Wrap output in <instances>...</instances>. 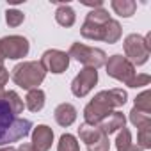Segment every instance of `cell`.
Wrapping results in <instances>:
<instances>
[{"label":"cell","instance_id":"6da1fadb","mask_svg":"<svg viewBox=\"0 0 151 151\" xmlns=\"http://www.w3.org/2000/svg\"><path fill=\"white\" fill-rule=\"evenodd\" d=\"M128 100V94L124 89H109L100 91L84 109V123L89 124H100L109 114H112L116 109L123 107Z\"/></svg>","mask_w":151,"mask_h":151},{"label":"cell","instance_id":"7a4b0ae2","mask_svg":"<svg viewBox=\"0 0 151 151\" xmlns=\"http://www.w3.org/2000/svg\"><path fill=\"white\" fill-rule=\"evenodd\" d=\"M32 123L20 116H14L9 105L0 100V146L18 142L30 133Z\"/></svg>","mask_w":151,"mask_h":151},{"label":"cell","instance_id":"3957f363","mask_svg":"<svg viewBox=\"0 0 151 151\" xmlns=\"http://www.w3.org/2000/svg\"><path fill=\"white\" fill-rule=\"evenodd\" d=\"M46 77V71L39 60H25L13 68V80L22 89H37Z\"/></svg>","mask_w":151,"mask_h":151},{"label":"cell","instance_id":"277c9868","mask_svg":"<svg viewBox=\"0 0 151 151\" xmlns=\"http://www.w3.org/2000/svg\"><path fill=\"white\" fill-rule=\"evenodd\" d=\"M68 55H69V59L73 57L75 60H78L86 68H94V69L105 66V62L109 59L103 50L94 48V46H87V45H82V43H73L69 46Z\"/></svg>","mask_w":151,"mask_h":151},{"label":"cell","instance_id":"5b68a950","mask_svg":"<svg viewBox=\"0 0 151 151\" xmlns=\"http://www.w3.org/2000/svg\"><path fill=\"white\" fill-rule=\"evenodd\" d=\"M110 20L109 16V11H105L103 7H98V9H93L84 25L80 27V34L86 37V39H91V41H103V34H105V23Z\"/></svg>","mask_w":151,"mask_h":151},{"label":"cell","instance_id":"8992f818","mask_svg":"<svg viewBox=\"0 0 151 151\" xmlns=\"http://www.w3.org/2000/svg\"><path fill=\"white\" fill-rule=\"evenodd\" d=\"M123 48H124V57L133 64V66H142L147 62L149 59V52H151V46L147 45V41L139 36V34H130L124 37V43H123Z\"/></svg>","mask_w":151,"mask_h":151},{"label":"cell","instance_id":"52a82bcc","mask_svg":"<svg viewBox=\"0 0 151 151\" xmlns=\"http://www.w3.org/2000/svg\"><path fill=\"white\" fill-rule=\"evenodd\" d=\"M78 137L87 146V151H109L110 140L98 124L82 123L78 126Z\"/></svg>","mask_w":151,"mask_h":151},{"label":"cell","instance_id":"ba28073f","mask_svg":"<svg viewBox=\"0 0 151 151\" xmlns=\"http://www.w3.org/2000/svg\"><path fill=\"white\" fill-rule=\"evenodd\" d=\"M105 68H107V75H109V77H112V78L123 82L124 86H128V84L133 80V77L137 75L135 66H133L126 57H123V55H119V53L109 57V60L105 62Z\"/></svg>","mask_w":151,"mask_h":151},{"label":"cell","instance_id":"9c48e42d","mask_svg":"<svg viewBox=\"0 0 151 151\" xmlns=\"http://www.w3.org/2000/svg\"><path fill=\"white\" fill-rule=\"evenodd\" d=\"M30 50V45L27 41V37L23 36H6L0 39V52H2L4 59H23L27 57Z\"/></svg>","mask_w":151,"mask_h":151},{"label":"cell","instance_id":"30bf717a","mask_svg":"<svg viewBox=\"0 0 151 151\" xmlns=\"http://www.w3.org/2000/svg\"><path fill=\"white\" fill-rule=\"evenodd\" d=\"M98 84V71L94 68H84L71 82V93L77 98L87 96Z\"/></svg>","mask_w":151,"mask_h":151},{"label":"cell","instance_id":"8fae6325","mask_svg":"<svg viewBox=\"0 0 151 151\" xmlns=\"http://www.w3.org/2000/svg\"><path fill=\"white\" fill-rule=\"evenodd\" d=\"M41 66L45 68V71L48 73H55V75H60L64 73L68 68H69V55L62 50H46L43 55H41Z\"/></svg>","mask_w":151,"mask_h":151},{"label":"cell","instance_id":"7c38bea8","mask_svg":"<svg viewBox=\"0 0 151 151\" xmlns=\"http://www.w3.org/2000/svg\"><path fill=\"white\" fill-rule=\"evenodd\" d=\"M53 142V130L46 124H37L32 130V147L36 151H48Z\"/></svg>","mask_w":151,"mask_h":151},{"label":"cell","instance_id":"4fadbf2b","mask_svg":"<svg viewBox=\"0 0 151 151\" xmlns=\"http://www.w3.org/2000/svg\"><path fill=\"white\" fill-rule=\"evenodd\" d=\"M124 124H126V117H124V114L119 112V110H114V112L109 114V116L98 124V126H100V128L103 130V133L109 137V135L119 132L121 128H124Z\"/></svg>","mask_w":151,"mask_h":151},{"label":"cell","instance_id":"5bb4252c","mask_svg":"<svg viewBox=\"0 0 151 151\" xmlns=\"http://www.w3.org/2000/svg\"><path fill=\"white\" fill-rule=\"evenodd\" d=\"M53 117H55L57 124L68 128L77 121V109H75L71 103H60V105H57V109L53 112Z\"/></svg>","mask_w":151,"mask_h":151},{"label":"cell","instance_id":"9a60e30c","mask_svg":"<svg viewBox=\"0 0 151 151\" xmlns=\"http://www.w3.org/2000/svg\"><path fill=\"white\" fill-rule=\"evenodd\" d=\"M25 107L30 112H39L45 107V91L43 89H30L25 98Z\"/></svg>","mask_w":151,"mask_h":151},{"label":"cell","instance_id":"2e32d148","mask_svg":"<svg viewBox=\"0 0 151 151\" xmlns=\"http://www.w3.org/2000/svg\"><path fill=\"white\" fill-rule=\"evenodd\" d=\"M55 20L60 27H73L75 25V20H77V14H75L73 7H69L68 4H60L55 11Z\"/></svg>","mask_w":151,"mask_h":151},{"label":"cell","instance_id":"e0dca14e","mask_svg":"<svg viewBox=\"0 0 151 151\" xmlns=\"http://www.w3.org/2000/svg\"><path fill=\"white\" fill-rule=\"evenodd\" d=\"M110 6H112L114 13L123 16V18H130L137 11V4L133 2V0H112Z\"/></svg>","mask_w":151,"mask_h":151},{"label":"cell","instance_id":"ac0fdd59","mask_svg":"<svg viewBox=\"0 0 151 151\" xmlns=\"http://www.w3.org/2000/svg\"><path fill=\"white\" fill-rule=\"evenodd\" d=\"M121 34H123V29H121L119 22L110 18V20L105 23V34H103V41H105V43H109V45H114V43H117V41L121 39Z\"/></svg>","mask_w":151,"mask_h":151},{"label":"cell","instance_id":"d6986e66","mask_svg":"<svg viewBox=\"0 0 151 151\" xmlns=\"http://www.w3.org/2000/svg\"><path fill=\"white\" fill-rule=\"evenodd\" d=\"M4 101L9 105V109H11V112H13L14 116H20V114L23 112V109H25V103H23V100L20 98V94H18L16 91H6Z\"/></svg>","mask_w":151,"mask_h":151},{"label":"cell","instance_id":"ffe728a7","mask_svg":"<svg viewBox=\"0 0 151 151\" xmlns=\"http://www.w3.org/2000/svg\"><path fill=\"white\" fill-rule=\"evenodd\" d=\"M130 123L137 128H144V126H149L151 124V112H142L139 109H132L130 112Z\"/></svg>","mask_w":151,"mask_h":151},{"label":"cell","instance_id":"44dd1931","mask_svg":"<svg viewBox=\"0 0 151 151\" xmlns=\"http://www.w3.org/2000/svg\"><path fill=\"white\" fill-rule=\"evenodd\" d=\"M57 151H80V144H78V140H77V137H75V135L64 133L59 139Z\"/></svg>","mask_w":151,"mask_h":151},{"label":"cell","instance_id":"7402d4cb","mask_svg":"<svg viewBox=\"0 0 151 151\" xmlns=\"http://www.w3.org/2000/svg\"><path fill=\"white\" fill-rule=\"evenodd\" d=\"M132 132L128 128H121L119 133H117V139H116V149L117 151H128L132 147Z\"/></svg>","mask_w":151,"mask_h":151},{"label":"cell","instance_id":"603a6c76","mask_svg":"<svg viewBox=\"0 0 151 151\" xmlns=\"http://www.w3.org/2000/svg\"><path fill=\"white\" fill-rule=\"evenodd\" d=\"M137 147L140 149H149L151 147V124L139 128L137 132Z\"/></svg>","mask_w":151,"mask_h":151},{"label":"cell","instance_id":"cb8c5ba5","mask_svg":"<svg viewBox=\"0 0 151 151\" xmlns=\"http://www.w3.org/2000/svg\"><path fill=\"white\" fill-rule=\"evenodd\" d=\"M25 20V14L18 9H7L6 11V23L9 27H20Z\"/></svg>","mask_w":151,"mask_h":151},{"label":"cell","instance_id":"d4e9b609","mask_svg":"<svg viewBox=\"0 0 151 151\" xmlns=\"http://www.w3.org/2000/svg\"><path fill=\"white\" fill-rule=\"evenodd\" d=\"M133 107L142 110V112H151V93L149 91H142L135 98V105Z\"/></svg>","mask_w":151,"mask_h":151},{"label":"cell","instance_id":"484cf974","mask_svg":"<svg viewBox=\"0 0 151 151\" xmlns=\"http://www.w3.org/2000/svg\"><path fill=\"white\" fill-rule=\"evenodd\" d=\"M149 82H151V77H149V75H146V73H137L135 77H133V80L128 84V87H133V89H137V87L149 86Z\"/></svg>","mask_w":151,"mask_h":151},{"label":"cell","instance_id":"4316f807","mask_svg":"<svg viewBox=\"0 0 151 151\" xmlns=\"http://www.w3.org/2000/svg\"><path fill=\"white\" fill-rule=\"evenodd\" d=\"M7 80H9V71L4 66V68H0V87H4L7 84Z\"/></svg>","mask_w":151,"mask_h":151},{"label":"cell","instance_id":"83f0119b","mask_svg":"<svg viewBox=\"0 0 151 151\" xmlns=\"http://www.w3.org/2000/svg\"><path fill=\"white\" fill-rule=\"evenodd\" d=\"M16 151H36V149L32 147V144H29V142H23V144H20V146L16 147Z\"/></svg>","mask_w":151,"mask_h":151},{"label":"cell","instance_id":"f1b7e54d","mask_svg":"<svg viewBox=\"0 0 151 151\" xmlns=\"http://www.w3.org/2000/svg\"><path fill=\"white\" fill-rule=\"evenodd\" d=\"M0 151H16V149L11 147V146H7V147H0Z\"/></svg>","mask_w":151,"mask_h":151},{"label":"cell","instance_id":"f546056e","mask_svg":"<svg viewBox=\"0 0 151 151\" xmlns=\"http://www.w3.org/2000/svg\"><path fill=\"white\" fill-rule=\"evenodd\" d=\"M128 151H144V149H140V147H137V146H132Z\"/></svg>","mask_w":151,"mask_h":151},{"label":"cell","instance_id":"4dcf8cb0","mask_svg":"<svg viewBox=\"0 0 151 151\" xmlns=\"http://www.w3.org/2000/svg\"><path fill=\"white\" fill-rule=\"evenodd\" d=\"M0 68H4V55H2V52H0Z\"/></svg>","mask_w":151,"mask_h":151},{"label":"cell","instance_id":"1f68e13d","mask_svg":"<svg viewBox=\"0 0 151 151\" xmlns=\"http://www.w3.org/2000/svg\"><path fill=\"white\" fill-rule=\"evenodd\" d=\"M4 94H6V91H4V87H0V100H4Z\"/></svg>","mask_w":151,"mask_h":151}]
</instances>
